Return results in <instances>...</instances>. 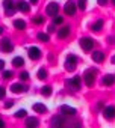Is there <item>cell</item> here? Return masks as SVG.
Returning <instances> with one entry per match:
<instances>
[{
    "label": "cell",
    "instance_id": "ffe728a7",
    "mask_svg": "<svg viewBox=\"0 0 115 128\" xmlns=\"http://www.w3.org/2000/svg\"><path fill=\"white\" fill-rule=\"evenodd\" d=\"M14 27L18 29V30H23V29H26V21L24 20H15L14 21Z\"/></svg>",
    "mask_w": 115,
    "mask_h": 128
},
{
    "label": "cell",
    "instance_id": "7c38bea8",
    "mask_svg": "<svg viewBox=\"0 0 115 128\" xmlns=\"http://www.w3.org/2000/svg\"><path fill=\"white\" fill-rule=\"evenodd\" d=\"M61 112L65 116H74L76 114V108L74 107H70V106H61Z\"/></svg>",
    "mask_w": 115,
    "mask_h": 128
},
{
    "label": "cell",
    "instance_id": "60d3db41",
    "mask_svg": "<svg viewBox=\"0 0 115 128\" xmlns=\"http://www.w3.org/2000/svg\"><path fill=\"white\" fill-rule=\"evenodd\" d=\"M2 33H3V27H2V26H0V35H2Z\"/></svg>",
    "mask_w": 115,
    "mask_h": 128
},
{
    "label": "cell",
    "instance_id": "5bb4252c",
    "mask_svg": "<svg viewBox=\"0 0 115 128\" xmlns=\"http://www.w3.org/2000/svg\"><path fill=\"white\" fill-rule=\"evenodd\" d=\"M11 90H12L14 94H20V92L27 90V88H26L24 84H21V83H14V84L11 86Z\"/></svg>",
    "mask_w": 115,
    "mask_h": 128
},
{
    "label": "cell",
    "instance_id": "3957f363",
    "mask_svg": "<svg viewBox=\"0 0 115 128\" xmlns=\"http://www.w3.org/2000/svg\"><path fill=\"white\" fill-rule=\"evenodd\" d=\"M76 63H77V57L74 54H70L65 60V70L67 71H74L76 70Z\"/></svg>",
    "mask_w": 115,
    "mask_h": 128
},
{
    "label": "cell",
    "instance_id": "ba28073f",
    "mask_svg": "<svg viewBox=\"0 0 115 128\" xmlns=\"http://www.w3.org/2000/svg\"><path fill=\"white\" fill-rule=\"evenodd\" d=\"M27 54H29V57H30L32 60H38V59L41 57V50H39L38 47H29Z\"/></svg>",
    "mask_w": 115,
    "mask_h": 128
},
{
    "label": "cell",
    "instance_id": "603a6c76",
    "mask_svg": "<svg viewBox=\"0 0 115 128\" xmlns=\"http://www.w3.org/2000/svg\"><path fill=\"white\" fill-rule=\"evenodd\" d=\"M38 78H39V80H45V78H47V71H45V68H41V70L38 71Z\"/></svg>",
    "mask_w": 115,
    "mask_h": 128
},
{
    "label": "cell",
    "instance_id": "6da1fadb",
    "mask_svg": "<svg viewBox=\"0 0 115 128\" xmlns=\"http://www.w3.org/2000/svg\"><path fill=\"white\" fill-rule=\"evenodd\" d=\"M95 70H86L85 74H83V80H85V84L86 86H94V82H95Z\"/></svg>",
    "mask_w": 115,
    "mask_h": 128
},
{
    "label": "cell",
    "instance_id": "cb8c5ba5",
    "mask_svg": "<svg viewBox=\"0 0 115 128\" xmlns=\"http://www.w3.org/2000/svg\"><path fill=\"white\" fill-rule=\"evenodd\" d=\"M41 94H42L44 96H50V95H51V88H50V86H44V88L41 89Z\"/></svg>",
    "mask_w": 115,
    "mask_h": 128
},
{
    "label": "cell",
    "instance_id": "1f68e13d",
    "mask_svg": "<svg viewBox=\"0 0 115 128\" xmlns=\"http://www.w3.org/2000/svg\"><path fill=\"white\" fill-rule=\"evenodd\" d=\"M5 95H6V90H5V88H2V86H0V100H3V98H5Z\"/></svg>",
    "mask_w": 115,
    "mask_h": 128
},
{
    "label": "cell",
    "instance_id": "d6986e66",
    "mask_svg": "<svg viewBox=\"0 0 115 128\" xmlns=\"http://www.w3.org/2000/svg\"><path fill=\"white\" fill-rule=\"evenodd\" d=\"M33 110L36 113H45L47 112V107L44 104H41V102H36V104H33Z\"/></svg>",
    "mask_w": 115,
    "mask_h": 128
},
{
    "label": "cell",
    "instance_id": "484cf974",
    "mask_svg": "<svg viewBox=\"0 0 115 128\" xmlns=\"http://www.w3.org/2000/svg\"><path fill=\"white\" fill-rule=\"evenodd\" d=\"M77 6H79V9H85L86 8V0H77Z\"/></svg>",
    "mask_w": 115,
    "mask_h": 128
},
{
    "label": "cell",
    "instance_id": "30bf717a",
    "mask_svg": "<svg viewBox=\"0 0 115 128\" xmlns=\"http://www.w3.org/2000/svg\"><path fill=\"white\" fill-rule=\"evenodd\" d=\"M62 128H82V122L79 120H68L65 119L62 124Z\"/></svg>",
    "mask_w": 115,
    "mask_h": 128
},
{
    "label": "cell",
    "instance_id": "ab89813d",
    "mask_svg": "<svg viewBox=\"0 0 115 128\" xmlns=\"http://www.w3.org/2000/svg\"><path fill=\"white\" fill-rule=\"evenodd\" d=\"M110 62L113 63V65H115V56H112V59H110Z\"/></svg>",
    "mask_w": 115,
    "mask_h": 128
},
{
    "label": "cell",
    "instance_id": "d6a6232c",
    "mask_svg": "<svg viewBox=\"0 0 115 128\" xmlns=\"http://www.w3.org/2000/svg\"><path fill=\"white\" fill-rule=\"evenodd\" d=\"M97 2H98V5H100V6H104V5L107 3V0H97Z\"/></svg>",
    "mask_w": 115,
    "mask_h": 128
},
{
    "label": "cell",
    "instance_id": "836d02e7",
    "mask_svg": "<svg viewBox=\"0 0 115 128\" xmlns=\"http://www.w3.org/2000/svg\"><path fill=\"white\" fill-rule=\"evenodd\" d=\"M12 106H14V102H12V101H8V102L5 104V107H6V108H9V107H12Z\"/></svg>",
    "mask_w": 115,
    "mask_h": 128
},
{
    "label": "cell",
    "instance_id": "7402d4cb",
    "mask_svg": "<svg viewBox=\"0 0 115 128\" xmlns=\"http://www.w3.org/2000/svg\"><path fill=\"white\" fill-rule=\"evenodd\" d=\"M101 27H103V20H97V21L92 24V30H94V32H100Z\"/></svg>",
    "mask_w": 115,
    "mask_h": 128
},
{
    "label": "cell",
    "instance_id": "d4e9b609",
    "mask_svg": "<svg viewBox=\"0 0 115 128\" xmlns=\"http://www.w3.org/2000/svg\"><path fill=\"white\" fill-rule=\"evenodd\" d=\"M38 39H39V41H42V42H48V39H50V38H48V35H47V33H38Z\"/></svg>",
    "mask_w": 115,
    "mask_h": 128
},
{
    "label": "cell",
    "instance_id": "4fadbf2b",
    "mask_svg": "<svg viewBox=\"0 0 115 128\" xmlns=\"http://www.w3.org/2000/svg\"><path fill=\"white\" fill-rule=\"evenodd\" d=\"M68 35H70V26H64L57 30V38H61V39H65Z\"/></svg>",
    "mask_w": 115,
    "mask_h": 128
},
{
    "label": "cell",
    "instance_id": "b9f144b4",
    "mask_svg": "<svg viewBox=\"0 0 115 128\" xmlns=\"http://www.w3.org/2000/svg\"><path fill=\"white\" fill-rule=\"evenodd\" d=\"M112 3H113V5H115V0H112Z\"/></svg>",
    "mask_w": 115,
    "mask_h": 128
},
{
    "label": "cell",
    "instance_id": "277c9868",
    "mask_svg": "<svg viewBox=\"0 0 115 128\" xmlns=\"http://www.w3.org/2000/svg\"><path fill=\"white\" fill-rule=\"evenodd\" d=\"M57 12H59V5H57L56 2L48 3V6H47V9H45V14L50 15V17H56Z\"/></svg>",
    "mask_w": 115,
    "mask_h": 128
},
{
    "label": "cell",
    "instance_id": "7a4b0ae2",
    "mask_svg": "<svg viewBox=\"0 0 115 128\" xmlns=\"http://www.w3.org/2000/svg\"><path fill=\"white\" fill-rule=\"evenodd\" d=\"M67 86H68V88H71L73 90H79V89H80V86H82V78H80L79 76H76V77H73V78L67 80Z\"/></svg>",
    "mask_w": 115,
    "mask_h": 128
},
{
    "label": "cell",
    "instance_id": "8992f818",
    "mask_svg": "<svg viewBox=\"0 0 115 128\" xmlns=\"http://www.w3.org/2000/svg\"><path fill=\"white\" fill-rule=\"evenodd\" d=\"M80 47H82V50H85V51H91L92 47H94V41H92L91 38H82V39H80Z\"/></svg>",
    "mask_w": 115,
    "mask_h": 128
},
{
    "label": "cell",
    "instance_id": "f1b7e54d",
    "mask_svg": "<svg viewBox=\"0 0 115 128\" xmlns=\"http://www.w3.org/2000/svg\"><path fill=\"white\" fill-rule=\"evenodd\" d=\"M26 114H27V113H26V110H23V108H21V110H18V112L15 113V118H24Z\"/></svg>",
    "mask_w": 115,
    "mask_h": 128
},
{
    "label": "cell",
    "instance_id": "74e56055",
    "mask_svg": "<svg viewBox=\"0 0 115 128\" xmlns=\"http://www.w3.org/2000/svg\"><path fill=\"white\" fill-rule=\"evenodd\" d=\"M109 41H110V44H113V42H115V38H113V36H110V38H109Z\"/></svg>",
    "mask_w": 115,
    "mask_h": 128
},
{
    "label": "cell",
    "instance_id": "83f0119b",
    "mask_svg": "<svg viewBox=\"0 0 115 128\" xmlns=\"http://www.w3.org/2000/svg\"><path fill=\"white\" fill-rule=\"evenodd\" d=\"M2 77H3L5 80H9V78L12 77V71H3V74H2Z\"/></svg>",
    "mask_w": 115,
    "mask_h": 128
},
{
    "label": "cell",
    "instance_id": "5b68a950",
    "mask_svg": "<svg viewBox=\"0 0 115 128\" xmlns=\"http://www.w3.org/2000/svg\"><path fill=\"white\" fill-rule=\"evenodd\" d=\"M0 50H2L3 53H11L14 50V45H12V42L8 38H5V39H2V42H0Z\"/></svg>",
    "mask_w": 115,
    "mask_h": 128
},
{
    "label": "cell",
    "instance_id": "e575fe53",
    "mask_svg": "<svg viewBox=\"0 0 115 128\" xmlns=\"http://www.w3.org/2000/svg\"><path fill=\"white\" fill-rule=\"evenodd\" d=\"M3 68H5V62H3L2 59H0V71H2Z\"/></svg>",
    "mask_w": 115,
    "mask_h": 128
},
{
    "label": "cell",
    "instance_id": "e0dca14e",
    "mask_svg": "<svg viewBox=\"0 0 115 128\" xmlns=\"http://www.w3.org/2000/svg\"><path fill=\"white\" fill-rule=\"evenodd\" d=\"M113 83H115V76L107 74V76L103 77V84H104V86H112Z\"/></svg>",
    "mask_w": 115,
    "mask_h": 128
},
{
    "label": "cell",
    "instance_id": "2e32d148",
    "mask_svg": "<svg viewBox=\"0 0 115 128\" xmlns=\"http://www.w3.org/2000/svg\"><path fill=\"white\" fill-rule=\"evenodd\" d=\"M17 9H18V11H21V12H29V11H30L29 3H27V2H24V0H20V2L17 3Z\"/></svg>",
    "mask_w": 115,
    "mask_h": 128
},
{
    "label": "cell",
    "instance_id": "8d00e7d4",
    "mask_svg": "<svg viewBox=\"0 0 115 128\" xmlns=\"http://www.w3.org/2000/svg\"><path fill=\"white\" fill-rule=\"evenodd\" d=\"M97 108H98V110L103 108V102H98V104H97Z\"/></svg>",
    "mask_w": 115,
    "mask_h": 128
},
{
    "label": "cell",
    "instance_id": "4dcf8cb0",
    "mask_svg": "<svg viewBox=\"0 0 115 128\" xmlns=\"http://www.w3.org/2000/svg\"><path fill=\"white\" fill-rule=\"evenodd\" d=\"M20 78L21 80H29V72H26V71L20 72Z\"/></svg>",
    "mask_w": 115,
    "mask_h": 128
},
{
    "label": "cell",
    "instance_id": "f35d334b",
    "mask_svg": "<svg viewBox=\"0 0 115 128\" xmlns=\"http://www.w3.org/2000/svg\"><path fill=\"white\" fill-rule=\"evenodd\" d=\"M30 3H32V5H36V3H38V0H30Z\"/></svg>",
    "mask_w": 115,
    "mask_h": 128
},
{
    "label": "cell",
    "instance_id": "44dd1931",
    "mask_svg": "<svg viewBox=\"0 0 115 128\" xmlns=\"http://www.w3.org/2000/svg\"><path fill=\"white\" fill-rule=\"evenodd\" d=\"M12 65H14V66H23V65H24V59L20 57V56H18V57H14Z\"/></svg>",
    "mask_w": 115,
    "mask_h": 128
},
{
    "label": "cell",
    "instance_id": "f546056e",
    "mask_svg": "<svg viewBox=\"0 0 115 128\" xmlns=\"http://www.w3.org/2000/svg\"><path fill=\"white\" fill-rule=\"evenodd\" d=\"M62 23H64V18H62V17H57V15L54 17V20H53V24H62Z\"/></svg>",
    "mask_w": 115,
    "mask_h": 128
},
{
    "label": "cell",
    "instance_id": "52a82bcc",
    "mask_svg": "<svg viewBox=\"0 0 115 128\" xmlns=\"http://www.w3.org/2000/svg\"><path fill=\"white\" fill-rule=\"evenodd\" d=\"M3 8L6 15H14L15 8H14V0H3Z\"/></svg>",
    "mask_w": 115,
    "mask_h": 128
},
{
    "label": "cell",
    "instance_id": "4316f807",
    "mask_svg": "<svg viewBox=\"0 0 115 128\" xmlns=\"http://www.w3.org/2000/svg\"><path fill=\"white\" fill-rule=\"evenodd\" d=\"M33 23H35V24H42V23H44V17H41V15L35 17V18H33Z\"/></svg>",
    "mask_w": 115,
    "mask_h": 128
},
{
    "label": "cell",
    "instance_id": "ac0fdd59",
    "mask_svg": "<svg viewBox=\"0 0 115 128\" xmlns=\"http://www.w3.org/2000/svg\"><path fill=\"white\" fill-rule=\"evenodd\" d=\"M91 57H92V60H94V62H97V63H100V62H103V60H104V54H103L101 51H94Z\"/></svg>",
    "mask_w": 115,
    "mask_h": 128
},
{
    "label": "cell",
    "instance_id": "8fae6325",
    "mask_svg": "<svg viewBox=\"0 0 115 128\" xmlns=\"http://www.w3.org/2000/svg\"><path fill=\"white\" fill-rule=\"evenodd\" d=\"M64 11H65L67 15H74L76 14V5H74V2H67L65 6H64Z\"/></svg>",
    "mask_w": 115,
    "mask_h": 128
},
{
    "label": "cell",
    "instance_id": "9a60e30c",
    "mask_svg": "<svg viewBox=\"0 0 115 128\" xmlns=\"http://www.w3.org/2000/svg\"><path fill=\"white\" fill-rule=\"evenodd\" d=\"M38 124H39V120H38V118H27V120H26V128H36L38 126Z\"/></svg>",
    "mask_w": 115,
    "mask_h": 128
},
{
    "label": "cell",
    "instance_id": "d590c367",
    "mask_svg": "<svg viewBox=\"0 0 115 128\" xmlns=\"http://www.w3.org/2000/svg\"><path fill=\"white\" fill-rule=\"evenodd\" d=\"M0 128H5V122H3L2 118H0Z\"/></svg>",
    "mask_w": 115,
    "mask_h": 128
},
{
    "label": "cell",
    "instance_id": "9c48e42d",
    "mask_svg": "<svg viewBox=\"0 0 115 128\" xmlns=\"http://www.w3.org/2000/svg\"><path fill=\"white\" fill-rule=\"evenodd\" d=\"M103 116L106 119H113L115 118V107L113 106H107L103 108Z\"/></svg>",
    "mask_w": 115,
    "mask_h": 128
}]
</instances>
